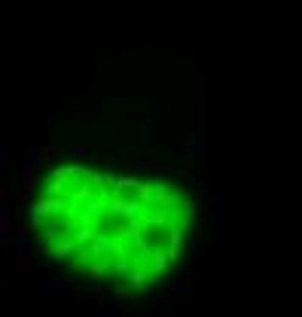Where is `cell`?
<instances>
[{"instance_id": "cell-1", "label": "cell", "mask_w": 302, "mask_h": 317, "mask_svg": "<svg viewBox=\"0 0 302 317\" xmlns=\"http://www.w3.org/2000/svg\"><path fill=\"white\" fill-rule=\"evenodd\" d=\"M229 238V198L217 195L214 198V244H223Z\"/></svg>"}, {"instance_id": "cell-2", "label": "cell", "mask_w": 302, "mask_h": 317, "mask_svg": "<svg viewBox=\"0 0 302 317\" xmlns=\"http://www.w3.org/2000/svg\"><path fill=\"white\" fill-rule=\"evenodd\" d=\"M43 150H31L28 153V158L21 162V189H31L34 186V177H37V171H40V165H43Z\"/></svg>"}, {"instance_id": "cell-3", "label": "cell", "mask_w": 302, "mask_h": 317, "mask_svg": "<svg viewBox=\"0 0 302 317\" xmlns=\"http://www.w3.org/2000/svg\"><path fill=\"white\" fill-rule=\"evenodd\" d=\"M129 168H144V171H162V174H177V168L168 162H159V158H122Z\"/></svg>"}, {"instance_id": "cell-4", "label": "cell", "mask_w": 302, "mask_h": 317, "mask_svg": "<svg viewBox=\"0 0 302 317\" xmlns=\"http://www.w3.org/2000/svg\"><path fill=\"white\" fill-rule=\"evenodd\" d=\"M147 308L156 311V314H168L171 311V293H168V287L150 290V305H147Z\"/></svg>"}, {"instance_id": "cell-5", "label": "cell", "mask_w": 302, "mask_h": 317, "mask_svg": "<svg viewBox=\"0 0 302 317\" xmlns=\"http://www.w3.org/2000/svg\"><path fill=\"white\" fill-rule=\"evenodd\" d=\"M31 290L37 293V296H64V293L71 290V287H67L64 281H37V284H34Z\"/></svg>"}, {"instance_id": "cell-6", "label": "cell", "mask_w": 302, "mask_h": 317, "mask_svg": "<svg viewBox=\"0 0 302 317\" xmlns=\"http://www.w3.org/2000/svg\"><path fill=\"white\" fill-rule=\"evenodd\" d=\"M13 268L19 271V275H25V271L31 268V263H28V247L25 244H13Z\"/></svg>"}, {"instance_id": "cell-7", "label": "cell", "mask_w": 302, "mask_h": 317, "mask_svg": "<svg viewBox=\"0 0 302 317\" xmlns=\"http://www.w3.org/2000/svg\"><path fill=\"white\" fill-rule=\"evenodd\" d=\"M0 244H16V226L9 223L6 211H0Z\"/></svg>"}, {"instance_id": "cell-8", "label": "cell", "mask_w": 302, "mask_h": 317, "mask_svg": "<svg viewBox=\"0 0 302 317\" xmlns=\"http://www.w3.org/2000/svg\"><path fill=\"white\" fill-rule=\"evenodd\" d=\"M159 134H162V128H159V119H156V116L144 119V141H147V143H156V141H159Z\"/></svg>"}, {"instance_id": "cell-9", "label": "cell", "mask_w": 302, "mask_h": 317, "mask_svg": "<svg viewBox=\"0 0 302 317\" xmlns=\"http://www.w3.org/2000/svg\"><path fill=\"white\" fill-rule=\"evenodd\" d=\"M180 146H183V153H187V156H192L195 150H199V134H195V131H189L187 138H183V143H180Z\"/></svg>"}, {"instance_id": "cell-10", "label": "cell", "mask_w": 302, "mask_h": 317, "mask_svg": "<svg viewBox=\"0 0 302 317\" xmlns=\"http://www.w3.org/2000/svg\"><path fill=\"white\" fill-rule=\"evenodd\" d=\"M168 293H171V296H177V293H187L189 290V281H183V278H174V281H168Z\"/></svg>"}, {"instance_id": "cell-11", "label": "cell", "mask_w": 302, "mask_h": 317, "mask_svg": "<svg viewBox=\"0 0 302 317\" xmlns=\"http://www.w3.org/2000/svg\"><path fill=\"white\" fill-rule=\"evenodd\" d=\"M147 104L150 107H153V116L159 119V116H165V113H168V104H165V101H156V98H147Z\"/></svg>"}, {"instance_id": "cell-12", "label": "cell", "mask_w": 302, "mask_h": 317, "mask_svg": "<svg viewBox=\"0 0 302 317\" xmlns=\"http://www.w3.org/2000/svg\"><path fill=\"white\" fill-rule=\"evenodd\" d=\"M174 177L183 180V183H195V186H199V174H195V171H187V168H177V174H174Z\"/></svg>"}, {"instance_id": "cell-13", "label": "cell", "mask_w": 302, "mask_h": 317, "mask_svg": "<svg viewBox=\"0 0 302 317\" xmlns=\"http://www.w3.org/2000/svg\"><path fill=\"white\" fill-rule=\"evenodd\" d=\"M89 131H92V134H98V138H107V134H113L107 122H92V125H89Z\"/></svg>"}, {"instance_id": "cell-14", "label": "cell", "mask_w": 302, "mask_h": 317, "mask_svg": "<svg viewBox=\"0 0 302 317\" xmlns=\"http://www.w3.org/2000/svg\"><path fill=\"white\" fill-rule=\"evenodd\" d=\"M113 299H137V290H132V287H116L113 290Z\"/></svg>"}, {"instance_id": "cell-15", "label": "cell", "mask_w": 302, "mask_h": 317, "mask_svg": "<svg viewBox=\"0 0 302 317\" xmlns=\"http://www.w3.org/2000/svg\"><path fill=\"white\" fill-rule=\"evenodd\" d=\"M98 79L95 76H89V83H86V88H83V92H79V95H86V98H95V92H98Z\"/></svg>"}, {"instance_id": "cell-16", "label": "cell", "mask_w": 302, "mask_h": 317, "mask_svg": "<svg viewBox=\"0 0 302 317\" xmlns=\"http://www.w3.org/2000/svg\"><path fill=\"white\" fill-rule=\"evenodd\" d=\"M98 156L104 158V162H116V153H113V150H107V146H98Z\"/></svg>"}, {"instance_id": "cell-17", "label": "cell", "mask_w": 302, "mask_h": 317, "mask_svg": "<svg viewBox=\"0 0 302 317\" xmlns=\"http://www.w3.org/2000/svg\"><path fill=\"white\" fill-rule=\"evenodd\" d=\"M71 153H74V156H79V158H83V156L89 158V146H86V143H74V146H71Z\"/></svg>"}, {"instance_id": "cell-18", "label": "cell", "mask_w": 302, "mask_h": 317, "mask_svg": "<svg viewBox=\"0 0 302 317\" xmlns=\"http://www.w3.org/2000/svg\"><path fill=\"white\" fill-rule=\"evenodd\" d=\"M6 156H9V146L0 143V165H6Z\"/></svg>"}, {"instance_id": "cell-19", "label": "cell", "mask_w": 302, "mask_h": 317, "mask_svg": "<svg viewBox=\"0 0 302 317\" xmlns=\"http://www.w3.org/2000/svg\"><path fill=\"white\" fill-rule=\"evenodd\" d=\"M125 317H129V314H125Z\"/></svg>"}]
</instances>
